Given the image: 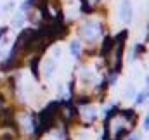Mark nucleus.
I'll use <instances>...</instances> for the list:
<instances>
[{
  "label": "nucleus",
  "instance_id": "2",
  "mask_svg": "<svg viewBox=\"0 0 149 140\" xmlns=\"http://www.w3.org/2000/svg\"><path fill=\"white\" fill-rule=\"evenodd\" d=\"M120 12H121V19L125 23H130L132 21V3H130V0H123Z\"/></svg>",
  "mask_w": 149,
  "mask_h": 140
},
{
  "label": "nucleus",
  "instance_id": "5",
  "mask_svg": "<svg viewBox=\"0 0 149 140\" xmlns=\"http://www.w3.org/2000/svg\"><path fill=\"white\" fill-rule=\"evenodd\" d=\"M146 95H148L146 92H142V94H139V95H137V104H142V102L146 100Z\"/></svg>",
  "mask_w": 149,
  "mask_h": 140
},
{
  "label": "nucleus",
  "instance_id": "8",
  "mask_svg": "<svg viewBox=\"0 0 149 140\" xmlns=\"http://www.w3.org/2000/svg\"><path fill=\"white\" fill-rule=\"evenodd\" d=\"M146 83H148V85H149V74H148V78H146Z\"/></svg>",
  "mask_w": 149,
  "mask_h": 140
},
{
  "label": "nucleus",
  "instance_id": "7",
  "mask_svg": "<svg viewBox=\"0 0 149 140\" xmlns=\"http://www.w3.org/2000/svg\"><path fill=\"white\" fill-rule=\"evenodd\" d=\"M128 140H139V139H137V137H130Z\"/></svg>",
  "mask_w": 149,
  "mask_h": 140
},
{
  "label": "nucleus",
  "instance_id": "6",
  "mask_svg": "<svg viewBox=\"0 0 149 140\" xmlns=\"http://www.w3.org/2000/svg\"><path fill=\"white\" fill-rule=\"evenodd\" d=\"M144 128H146V130H149V116L146 118V121H144Z\"/></svg>",
  "mask_w": 149,
  "mask_h": 140
},
{
  "label": "nucleus",
  "instance_id": "3",
  "mask_svg": "<svg viewBox=\"0 0 149 140\" xmlns=\"http://www.w3.org/2000/svg\"><path fill=\"white\" fill-rule=\"evenodd\" d=\"M54 61L52 59H49V61H45V76L49 78V76H52V73H54Z\"/></svg>",
  "mask_w": 149,
  "mask_h": 140
},
{
  "label": "nucleus",
  "instance_id": "4",
  "mask_svg": "<svg viewBox=\"0 0 149 140\" xmlns=\"http://www.w3.org/2000/svg\"><path fill=\"white\" fill-rule=\"evenodd\" d=\"M70 50H71V54H73L74 57H78V55H80V43H78V42H71Z\"/></svg>",
  "mask_w": 149,
  "mask_h": 140
},
{
  "label": "nucleus",
  "instance_id": "1",
  "mask_svg": "<svg viewBox=\"0 0 149 140\" xmlns=\"http://www.w3.org/2000/svg\"><path fill=\"white\" fill-rule=\"evenodd\" d=\"M99 31H101V26H99L95 21L85 23V24H83V30H81V33H83L85 38H94L95 35H99Z\"/></svg>",
  "mask_w": 149,
  "mask_h": 140
}]
</instances>
